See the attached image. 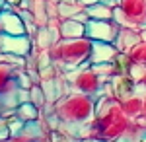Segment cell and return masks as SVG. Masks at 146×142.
Instances as JSON below:
<instances>
[{
  "instance_id": "cell-26",
  "label": "cell",
  "mask_w": 146,
  "mask_h": 142,
  "mask_svg": "<svg viewBox=\"0 0 146 142\" xmlns=\"http://www.w3.org/2000/svg\"><path fill=\"white\" fill-rule=\"evenodd\" d=\"M80 4L86 8V6H90V4H96V2H101V0H78Z\"/></svg>"
},
{
  "instance_id": "cell-14",
  "label": "cell",
  "mask_w": 146,
  "mask_h": 142,
  "mask_svg": "<svg viewBox=\"0 0 146 142\" xmlns=\"http://www.w3.org/2000/svg\"><path fill=\"white\" fill-rule=\"evenodd\" d=\"M14 115H16V117L25 125V123L39 121V117H41V109H39L37 105H33L31 101H23V103H18V105H16Z\"/></svg>"
},
{
  "instance_id": "cell-20",
  "label": "cell",
  "mask_w": 146,
  "mask_h": 142,
  "mask_svg": "<svg viewBox=\"0 0 146 142\" xmlns=\"http://www.w3.org/2000/svg\"><path fill=\"white\" fill-rule=\"evenodd\" d=\"M0 62L10 64L14 68H25V56L14 55V53H0Z\"/></svg>"
},
{
  "instance_id": "cell-23",
  "label": "cell",
  "mask_w": 146,
  "mask_h": 142,
  "mask_svg": "<svg viewBox=\"0 0 146 142\" xmlns=\"http://www.w3.org/2000/svg\"><path fill=\"white\" fill-rule=\"evenodd\" d=\"M8 136H10V132H8V123H6V119L0 117V140H6Z\"/></svg>"
},
{
  "instance_id": "cell-32",
  "label": "cell",
  "mask_w": 146,
  "mask_h": 142,
  "mask_svg": "<svg viewBox=\"0 0 146 142\" xmlns=\"http://www.w3.org/2000/svg\"><path fill=\"white\" fill-rule=\"evenodd\" d=\"M55 2H74V0H55Z\"/></svg>"
},
{
  "instance_id": "cell-34",
  "label": "cell",
  "mask_w": 146,
  "mask_h": 142,
  "mask_svg": "<svg viewBox=\"0 0 146 142\" xmlns=\"http://www.w3.org/2000/svg\"><path fill=\"white\" fill-rule=\"evenodd\" d=\"M0 142H8V138H6V140H0Z\"/></svg>"
},
{
  "instance_id": "cell-30",
  "label": "cell",
  "mask_w": 146,
  "mask_h": 142,
  "mask_svg": "<svg viewBox=\"0 0 146 142\" xmlns=\"http://www.w3.org/2000/svg\"><path fill=\"white\" fill-rule=\"evenodd\" d=\"M4 8H12V6H8V4H6V2H2V0H0V12L4 10Z\"/></svg>"
},
{
  "instance_id": "cell-6",
  "label": "cell",
  "mask_w": 146,
  "mask_h": 142,
  "mask_svg": "<svg viewBox=\"0 0 146 142\" xmlns=\"http://www.w3.org/2000/svg\"><path fill=\"white\" fill-rule=\"evenodd\" d=\"M119 27L121 25L113 20H88L86 22V37L92 41L113 43L119 33Z\"/></svg>"
},
{
  "instance_id": "cell-17",
  "label": "cell",
  "mask_w": 146,
  "mask_h": 142,
  "mask_svg": "<svg viewBox=\"0 0 146 142\" xmlns=\"http://www.w3.org/2000/svg\"><path fill=\"white\" fill-rule=\"evenodd\" d=\"M127 55L131 58L133 64H140V66H146V41H138L135 47H131L127 51Z\"/></svg>"
},
{
  "instance_id": "cell-31",
  "label": "cell",
  "mask_w": 146,
  "mask_h": 142,
  "mask_svg": "<svg viewBox=\"0 0 146 142\" xmlns=\"http://www.w3.org/2000/svg\"><path fill=\"white\" fill-rule=\"evenodd\" d=\"M4 111V103H2V98H0V113Z\"/></svg>"
},
{
  "instance_id": "cell-33",
  "label": "cell",
  "mask_w": 146,
  "mask_h": 142,
  "mask_svg": "<svg viewBox=\"0 0 146 142\" xmlns=\"http://www.w3.org/2000/svg\"><path fill=\"white\" fill-rule=\"evenodd\" d=\"M82 142H100V140H90V138H86V140H82Z\"/></svg>"
},
{
  "instance_id": "cell-3",
  "label": "cell",
  "mask_w": 146,
  "mask_h": 142,
  "mask_svg": "<svg viewBox=\"0 0 146 142\" xmlns=\"http://www.w3.org/2000/svg\"><path fill=\"white\" fill-rule=\"evenodd\" d=\"M64 80L68 82L70 90L74 92H80V94H86V96H92V98H98L101 94L103 86L107 84L103 78L92 68L90 62H84L82 66L70 70V72H62Z\"/></svg>"
},
{
  "instance_id": "cell-12",
  "label": "cell",
  "mask_w": 146,
  "mask_h": 142,
  "mask_svg": "<svg viewBox=\"0 0 146 142\" xmlns=\"http://www.w3.org/2000/svg\"><path fill=\"white\" fill-rule=\"evenodd\" d=\"M84 35H86V23L78 22L74 18L58 22V37L60 39H76V37H84Z\"/></svg>"
},
{
  "instance_id": "cell-11",
  "label": "cell",
  "mask_w": 146,
  "mask_h": 142,
  "mask_svg": "<svg viewBox=\"0 0 146 142\" xmlns=\"http://www.w3.org/2000/svg\"><path fill=\"white\" fill-rule=\"evenodd\" d=\"M138 41H140L138 29H133V27H119V33H117L113 45L117 47L119 53H127V51H129L131 47H135Z\"/></svg>"
},
{
  "instance_id": "cell-29",
  "label": "cell",
  "mask_w": 146,
  "mask_h": 142,
  "mask_svg": "<svg viewBox=\"0 0 146 142\" xmlns=\"http://www.w3.org/2000/svg\"><path fill=\"white\" fill-rule=\"evenodd\" d=\"M2 2H6L8 6H18V2H20V0H2Z\"/></svg>"
},
{
  "instance_id": "cell-16",
  "label": "cell",
  "mask_w": 146,
  "mask_h": 142,
  "mask_svg": "<svg viewBox=\"0 0 146 142\" xmlns=\"http://www.w3.org/2000/svg\"><path fill=\"white\" fill-rule=\"evenodd\" d=\"M86 14H88V20H113V8H109L103 2L86 6Z\"/></svg>"
},
{
  "instance_id": "cell-2",
  "label": "cell",
  "mask_w": 146,
  "mask_h": 142,
  "mask_svg": "<svg viewBox=\"0 0 146 142\" xmlns=\"http://www.w3.org/2000/svg\"><path fill=\"white\" fill-rule=\"evenodd\" d=\"M47 53L51 62L60 72H70L84 62H90L88 58L92 53V39H88L86 35L76 39H56L49 45Z\"/></svg>"
},
{
  "instance_id": "cell-19",
  "label": "cell",
  "mask_w": 146,
  "mask_h": 142,
  "mask_svg": "<svg viewBox=\"0 0 146 142\" xmlns=\"http://www.w3.org/2000/svg\"><path fill=\"white\" fill-rule=\"evenodd\" d=\"M29 101H31L33 105H37L39 109H41V107H45L47 98H45V92H43V88L39 86V84H33V86L29 88Z\"/></svg>"
},
{
  "instance_id": "cell-21",
  "label": "cell",
  "mask_w": 146,
  "mask_h": 142,
  "mask_svg": "<svg viewBox=\"0 0 146 142\" xmlns=\"http://www.w3.org/2000/svg\"><path fill=\"white\" fill-rule=\"evenodd\" d=\"M8 142H47V138H45V136H41V138H33V136H29V134H25V132H18V134L8 136Z\"/></svg>"
},
{
  "instance_id": "cell-15",
  "label": "cell",
  "mask_w": 146,
  "mask_h": 142,
  "mask_svg": "<svg viewBox=\"0 0 146 142\" xmlns=\"http://www.w3.org/2000/svg\"><path fill=\"white\" fill-rule=\"evenodd\" d=\"M80 12H84V6L80 4L78 0L74 2H56V18L58 20H68L78 16Z\"/></svg>"
},
{
  "instance_id": "cell-5",
  "label": "cell",
  "mask_w": 146,
  "mask_h": 142,
  "mask_svg": "<svg viewBox=\"0 0 146 142\" xmlns=\"http://www.w3.org/2000/svg\"><path fill=\"white\" fill-rule=\"evenodd\" d=\"M18 84H16V68L10 64L0 62V98L4 103V109H16Z\"/></svg>"
},
{
  "instance_id": "cell-22",
  "label": "cell",
  "mask_w": 146,
  "mask_h": 142,
  "mask_svg": "<svg viewBox=\"0 0 146 142\" xmlns=\"http://www.w3.org/2000/svg\"><path fill=\"white\" fill-rule=\"evenodd\" d=\"M6 123H8V132H10V136H12V134H18V132L23 129V123L18 119L16 115L10 117V119H6Z\"/></svg>"
},
{
  "instance_id": "cell-4",
  "label": "cell",
  "mask_w": 146,
  "mask_h": 142,
  "mask_svg": "<svg viewBox=\"0 0 146 142\" xmlns=\"http://www.w3.org/2000/svg\"><path fill=\"white\" fill-rule=\"evenodd\" d=\"M113 22L121 27L142 29L146 25V0H119L113 8Z\"/></svg>"
},
{
  "instance_id": "cell-9",
  "label": "cell",
  "mask_w": 146,
  "mask_h": 142,
  "mask_svg": "<svg viewBox=\"0 0 146 142\" xmlns=\"http://www.w3.org/2000/svg\"><path fill=\"white\" fill-rule=\"evenodd\" d=\"M119 55L117 47L113 43L105 41H92V53H90V64H101V62H113L115 56Z\"/></svg>"
},
{
  "instance_id": "cell-18",
  "label": "cell",
  "mask_w": 146,
  "mask_h": 142,
  "mask_svg": "<svg viewBox=\"0 0 146 142\" xmlns=\"http://www.w3.org/2000/svg\"><path fill=\"white\" fill-rule=\"evenodd\" d=\"M92 68L100 74L105 82H109L113 76H117V74H121L119 72V68H117V64L115 62H101V64H92Z\"/></svg>"
},
{
  "instance_id": "cell-10",
  "label": "cell",
  "mask_w": 146,
  "mask_h": 142,
  "mask_svg": "<svg viewBox=\"0 0 146 142\" xmlns=\"http://www.w3.org/2000/svg\"><path fill=\"white\" fill-rule=\"evenodd\" d=\"M107 84H109V90H111L113 98L117 101H121L123 98H127V96H131V94L136 92V82L129 74H117Z\"/></svg>"
},
{
  "instance_id": "cell-24",
  "label": "cell",
  "mask_w": 146,
  "mask_h": 142,
  "mask_svg": "<svg viewBox=\"0 0 146 142\" xmlns=\"http://www.w3.org/2000/svg\"><path fill=\"white\" fill-rule=\"evenodd\" d=\"M138 86H142V88H146V68H144V72H142V76L138 78V82H136Z\"/></svg>"
},
{
  "instance_id": "cell-27",
  "label": "cell",
  "mask_w": 146,
  "mask_h": 142,
  "mask_svg": "<svg viewBox=\"0 0 146 142\" xmlns=\"http://www.w3.org/2000/svg\"><path fill=\"white\" fill-rule=\"evenodd\" d=\"M138 33H140V41H146V25L142 29H138Z\"/></svg>"
},
{
  "instance_id": "cell-8",
  "label": "cell",
  "mask_w": 146,
  "mask_h": 142,
  "mask_svg": "<svg viewBox=\"0 0 146 142\" xmlns=\"http://www.w3.org/2000/svg\"><path fill=\"white\" fill-rule=\"evenodd\" d=\"M0 35H25L23 20L14 10V6L0 12Z\"/></svg>"
},
{
  "instance_id": "cell-7",
  "label": "cell",
  "mask_w": 146,
  "mask_h": 142,
  "mask_svg": "<svg viewBox=\"0 0 146 142\" xmlns=\"http://www.w3.org/2000/svg\"><path fill=\"white\" fill-rule=\"evenodd\" d=\"M33 51V41L29 35H0V53H14L27 56Z\"/></svg>"
},
{
  "instance_id": "cell-28",
  "label": "cell",
  "mask_w": 146,
  "mask_h": 142,
  "mask_svg": "<svg viewBox=\"0 0 146 142\" xmlns=\"http://www.w3.org/2000/svg\"><path fill=\"white\" fill-rule=\"evenodd\" d=\"M142 99H144V101H142V117L146 119V94L142 96Z\"/></svg>"
},
{
  "instance_id": "cell-1",
  "label": "cell",
  "mask_w": 146,
  "mask_h": 142,
  "mask_svg": "<svg viewBox=\"0 0 146 142\" xmlns=\"http://www.w3.org/2000/svg\"><path fill=\"white\" fill-rule=\"evenodd\" d=\"M96 115V98L86 96L70 90L68 94L53 101L51 105V117L64 127H76L88 123Z\"/></svg>"
},
{
  "instance_id": "cell-13",
  "label": "cell",
  "mask_w": 146,
  "mask_h": 142,
  "mask_svg": "<svg viewBox=\"0 0 146 142\" xmlns=\"http://www.w3.org/2000/svg\"><path fill=\"white\" fill-rule=\"evenodd\" d=\"M142 101H144L142 96L135 92V94H131V96H127V98L121 99L119 105H121V111L133 121V119H136V117L142 115Z\"/></svg>"
},
{
  "instance_id": "cell-25",
  "label": "cell",
  "mask_w": 146,
  "mask_h": 142,
  "mask_svg": "<svg viewBox=\"0 0 146 142\" xmlns=\"http://www.w3.org/2000/svg\"><path fill=\"white\" fill-rule=\"evenodd\" d=\"M101 2H103V4H107L109 8H115V6L119 4V0H101Z\"/></svg>"
}]
</instances>
